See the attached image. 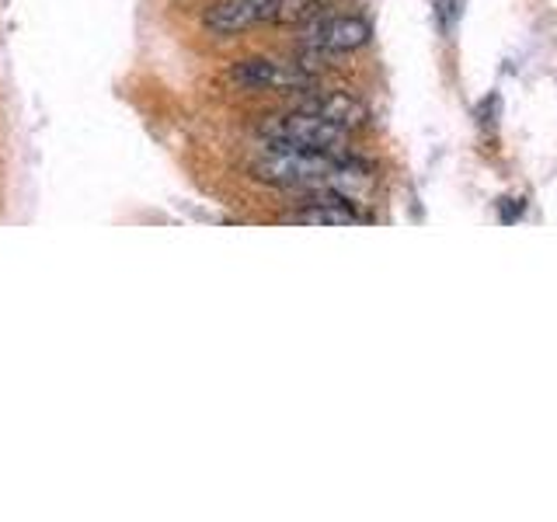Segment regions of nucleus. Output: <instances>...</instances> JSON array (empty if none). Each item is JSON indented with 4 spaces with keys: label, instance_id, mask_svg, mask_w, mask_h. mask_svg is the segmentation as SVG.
Listing matches in <instances>:
<instances>
[{
    "label": "nucleus",
    "instance_id": "nucleus-1",
    "mask_svg": "<svg viewBox=\"0 0 557 522\" xmlns=\"http://www.w3.org/2000/svg\"><path fill=\"white\" fill-rule=\"evenodd\" d=\"M261 144L289 147V150H318V153H342L345 129L307 109H296L286 115H272L258 126Z\"/></svg>",
    "mask_w": 557,
    "mask_h": 522
},
{
    "label": "nucleus",
    "instance_id": "nucleus-2",
    "mask_svg": "<svg viewBox=\"0 0 557 522\" xmlns=\"http://www.w3.org/2000/svg\"><path fill=\"white\" fill-rule=\"evenodd\" d=\"M231 80L244 91H304L310 87V70L278 60H240L231 70Z\"/></svg>",
    "mask_w": 557,
    "mask_h": 522
},
{
    "label": "nucleus",
    "instance_id": "nucleus-3",
    "mask_svg": "<svg viewBox=\"0 0 557 522\" xmlns=\"http://www.w3.org/2000/svg\"><path fill=\"white\" fill-rule=\"evenodd\" d=\"M370 42V25L362 17H310L304 28V46L310 52H352Z\"/></svg>",
    "mask_w": 557,
    "mask_h": 522
},
{
    "label": "nucleus",
    "instance_id": "nucleus-4",
    "mask_svg": "<svg viewBox=\"0 0 557 522\" xmlns=\"http://www.w3.org/2000/svg\"><path fill=\"white\" fill-rule=\"evenodd\" d=\"M278 0H216L206 11L202 25L213 35H237L244 28H255L258 22H272Z\"/></svg>",
    "mask_w": 557,
    "mask_h": 522
},
{
    "label": "nucleus",
    "instance_id": "nucleus-5",
    "mask_svg": "<svg viewBox=\"0 0 557 522\" xmlns=\"http://www.w3.org/2000/svg\"><path fill=\"white\" fill-rule=\"evenodd\" d=\"M286 223H307V226H352L362 223L356 206L338 191H313V199L300 209L286 213Z\"/></svg>",
    "mask_w": 557,
    "mask_h": 522
},
{
    "label": "nucleus",
    "instance_id": "nucleus-6",
    "mask_svg": "<svg viewBox=\"0 0 557 522\" xmlns=\"http://www.w3.org/2000/svg\"><path fill=\"white\" fill-rule=\"evenodd\" d=\"M300 109H307V112H313V115H321V119H327V122H335L338 129H345V133H352V129H359L366 119H370V112H366V104L359 101V98H352V95H345V91H327V95H313V98H307Z\"/></svg>",
    "mask_w": 557,
    "mask_h": 522
},
{
    "label": "nucleus",
    "instance_id": "nucleus-7",
    "mask_svg": "<svg viewBox=\"0 0 557 522\" xmlns=\"http://www.w3.org/2000/svg\"><path fill=\"white\" fill-rule=\"evenodd\" d=\"M327 4H331V0H278L272 22H278V25H300V22H310V17H318Z\"/></svg>",
    "mask_w": 557,
    "mask_h": 522
}]
</instances>
